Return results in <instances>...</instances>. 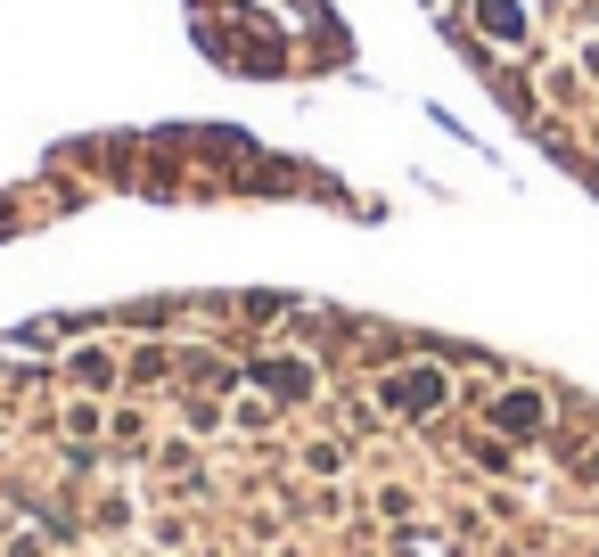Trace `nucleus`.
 <instances>
[{"instance_id":"obj_1","label":"nucleus","mask_w":599,"mask_h":557,"mask_svg":"<svg viewBox=\"0 0 599 557\" xmlns=\"http://www.w3.org/2000/svg\"><path fill=\"white\" fill-rule=\"evenodd\" d=\"M534 418H542V402H534V394H518V402H501V427H534Z\"/></svg>"},{"instance_id":"obj_2","label":"nucleus","mask_w":599,"mask_h":557,"mask_svg":"<svg viewBox=\"0 0 599 557\" xmlns=\"http://www.w3.org/2000/svg\"><path fill=\"white\" fill-rule=\"evenodd\" d=\"M485 25L493 33H518V9H509V0H485Z\"/></svg>"},{"instance_id":"obj_3","label":"nucleus","mask_w":599,"mask_h":557,"mask_svg":"<svg viewBox=\"0 0 599 557\" xmlns=\"http://www.w3.org/2000/svg\"><path fill=\"white\" fill-rule=\"evenodd\" d=\"M591 66H599V58H591Z\"/></svg>"}]
</instances>
